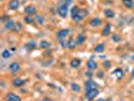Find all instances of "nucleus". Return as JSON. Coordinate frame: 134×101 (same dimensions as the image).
I'll use <instances>...</instances> for the list:
<instances>
[{"mask_svg": "<svg viewBox=\"0 0 134 101\" xmlns=\"http://www.w3.org/2000/svg\"><path fill=\"white\" fill-rule=\"evenodd\" d=\"M36 20H37V22H38L39 24H43V22H44L43 17L40 16V15H37V16H36Z\"/></svg>", "mask_w": 134, "mask_h": 101, "instance_id": "c85d7f7f", "label": "nucleus"}, {"mask_svg": "<svg viewBox=\"0 0 134 101\" xmlns=\"http://www.w3.org/2000/svg\"><path fill=\"white\" fill-rule=\"evenodd\" d=\"M101 23H102V20L100 19L99 17H94V18H92V20H91V22H90L91 26H93V27L100 26V25H101Z\"/></svg>", "mask_w": 134, "mask_h": 101, "instance_id": "1a4fd4ad", "label": "nucleus"}, {"mask_svg": "<svg viewBox=\"0 0 134 101\" xmlns=\"http://www.w3.org/2000/svg\"><path fill=\"white\" fill-rule=\"evenodd\" d=\"M68 12H69V6L65 4V3H62L61 5H59L58 7V13L61 17L63 18H66L67 15H68Z\"/></svg>", "mask_w": 134, "mask_h": 101, "instance_id": "f257e3e1", "label": "nucleus"}, {"mask_svg": "<svg viewBox=\"0 0 134 101\" xmlns=\"http://www.w3.org/2000/svg\"><path fill=\"white\" fill-rule=\"evenodd\" d=\"M14 25H15V22L12 19H9L8 21H6V23H5V28L6 29H12Z\"/></svg>", "mask_w": 134, "mask_h": 101, "instance_id": "2eb2a0df", "label": "nucleus"}, {"mask_svg": "<svg viewBox=\"0 0 134 101\" xmlns=\"http://www.w3.org/2000/svg\"><path fill=\"white\" fill-rule=\"evenodd\" d=\"M8 6H9L10 9L16 10L19 7V1H18V0H10L9 3H8Z\"/></svg>", "mask_w": 134, "mask_h": 101, "instance_id": "0eeeda50", "label": "nucleus"}, {"mask_svg": "<svg viewBox=\"0 0 134 101\" xmlns=\"http://www.w3.org/2000/svg\"><path fill=\"white\" fill-rule=\"evenodd\" d=\"M94 51H95L96 53H102V52L104 51V44H103V43L97 44V46L95 47V49H94Z\"/></svg>", "mask_w": 134, "mask_h": 101, "instance_id": "4be33fe9", "label": "nucleus"}, {"mask_svg": "<svg viewBox=\"0 0 134 101\" xmlns=\"http://www.w3.org/2000/svg\"><path fill=\"white\" fill-rule=\"evenodd\" d=\"M122 1H127V0H122Z\"/></svg>", "mask_w": 134, "mask_h": 101, "instance_id": "e433bc0d", "label": "nucleus"}, {"mask_svg": "<svg viewBox=\"0 0 134 101\" xmlns=\"http://www.w3.org/2000/svg\"><path fill=\"white\" fill-rule=\"evenodd\" d=\"M85 88H86L87 91H89V90H93V89H98L97 84H96L94 81H92V80H88V81H86V83H85Z\"/></svg>", "mask_w": 134, "mask_h": 101, "instance_id": "7ed1b4c3", "label": "nucleus"}, {"mask_svg": "<svg viewBox=\"0 0 134 101\" xmlns=\"http://www.w3.org/2000/svg\"><path fill=\"white\" fill-rule=\"evenodd\" d=\"M86 75H87L88 77H91V76H92V74H91V73H89V72H87V73H86Z\"/></svg>", "mask_w": 134, "mask_h": 101, "instance_id": "f704fd0d", "label": "nucleus"}, {"mask_svg": "<svg viewBox=\"0 0 134 101\" xmlns=\"http://www.w3.org/2000/svg\"><path fill=\"white\" fill-rule=\"evenodd\" d=\"M104 14L108 18H113L115 16V13H114V11L112 9H105L104 10Z\"/></svg>", "mask_w": 134, "mask_h": 101, "instance_id": "f8f14e48", "label": "nucleus"}, {"mask_svg": "<svg viewBox=\"0 0 134 101\" xmlns=\"http://www.w3.org/2000/svg\"><path fill=\"white\" fill-rule=\"evenodd\" d=\"M87 67H88V69H90V70H95L98 67V64L94 60H89L87 62Z\"/></svg>", "mask_w": 134, "mask_h": 101, "instance_id": "9b49d317", "label": "nucleus"}, {"mask_svg": "<svg viewBox=\"0 0 134 101\" xmlns=\"http://www.w3.org/2000/svg\"><path fill=\"white\" fill-rule=\"evenodd\" d=\"M24 12H25L27 15H33V14L36 13V8H35L34 6H32V5H28V6L25 7Z\"/></svg>", "mask_w": 134, "mask_h": 101, "instance_id": "20e7f679", "label": "nucleus"}, {"mask_svg": "<svg viewBox=\"0 0 134 101\" xmlns=\"http://www.w3.org/2000/svg\"><path fill=\"white\" fill-rule=\"evenodd\" d=\"M123 4L126 8H133L134 7V2H133V0H127V1H123Z\"/></svg>", "mask_w": 134, "mask_h": 101, "instance_id": "6ab92c4d", "label": "nucleus"}, {"mask_svg": "<svg viewBox=\"0 0 134 101\" xmlns=\"http://www.w3.org/2000/svg\"><path fill=\"white\" fill-rule=\"evenodd\" d=\"M98 94H99V90H98V89H93V90L87 91L86 94H85V96H86V98H87L88 100H92V99H94Z\"/></svg>", "mask_w": 134, "mask_h": 101, "instance_id": "f03ea898", "label": "nucleus"}, {"mask_svg": "<svg viewBox=\"0 0 134 101\" xmlns=\"http://www.w3.org/2000/svg\"><path fill=\"white\" fill-rule=\"evenodd\" d=\"M50 54H51V52H46V53L43 54V56H50Z\"/></svg>", "mask_w": 134, "mask_h": 101, "instance_id": "72a5a7b5", "label": "nucleus"}, {"mask_svg": "<svg viewBox=\"0 0 134 101\" xmlns=\"http://www.w3.org/2000/svg\"><path fill=\"white\" fill-rule=\"evenodd\" d=\"M69 29H61V30H59L58 31V33H57V38L58 39H60V40H64L67 36H68L69 35Z\"/></svg>", "mask_w": 134, "mask_h": 101, "instance_id": "39448f33", "label": "nucleus"}, {"mask_svg": "<svg viewBox=\"0 0 134 101\" xmlns=\"http://www.w3.org/2000/svg\"><path fill=\"white\" fill-rule=\"evenodd\" d=\"M70 64H71L72 68H78V67L81 65V60L80 59H73Z\"/></svg>", "mask_w": 134, "mask_h": 101, "instance_id": "ddd939ff", "label": "nucleus"}, {"mask_svg": "<svg viewBox=\"0 0 134 101\" xmlns=\"http://www.w3.org/2000/svg\"><path fill=\"white\" fill-rule=\"evenodd\" d=\"M24 21L26 22V23H32V22H33V18L30 15H26V16H24Z\"/></svg>", "mask_w": 134, "mask_h": 101, "instance_id": "cd10ccee", "label": "nucleus"}, {"mask_svg": "<svg viewBox=\"0 0 134 101\" xmlns=\"http://www.w3.org/2000/svg\"><path fill=\"white\" fill-rule=\"evenodd\" d=\"M21 27H22V26H21V23H20V22H17V23H15V25L13 26L12 30L17 32V31H19V30L21 29Z\"/></svg>", "mask_w": 134, "mask_h": 101, "instance_id": "a878e982", "label": "nucleus"}, {"mask_svg": "<svg viewBox=\"0 0 134 101\" xmlns=\"http://www.w3.org/2000/svg\"><path fill=\"white\" fill-rule=\"evenodd\" d=\"M85 40H86V36H84V35H79L76 40L77 44H82L83 42H85Z\"/></svg>", "mask_w": 134, "mask_h": 101, "instance_id": "dca6fc26", "label": "nucleus"}, {"mask_svg": "<svg viewBox=\"0 0 134 101\" xmlns=\"http://www.w3.org/2000/svg\"><path fill=\"white\" fill-rule=\"evenodd\" d=\"M76 47H77V41H75L73 39H71V40L68 41V48H69L70 50H74Z\"/></svg>", "mask_w": 134, "mask_h": 101, "instance_id": "aec40b11", "label": "nucleus"}, {"mask_svg": "<svg viewBox=\"0 0 134 101\" xmlns=\"http://www.w3.org/2000/svg\"><path fill=\"white\" fill-rule=\"evenodd\" d=\"M25 49L28 51V52H30V51H32V50H34L35 49V47H36V43H35V41L34 40H30V41H28V42H26L25 43Z\"/></svg>", "mask_w": 134, "mask_h": 101, "instance_id": "6e6552de", "label": "nucleus"}, {"mask_svg": "<svg viewBox=\"0 0 134 101\" xmlns=\"http://www.w3.org/2000/svg\"><path fill=\"white\" fill-rule=\"evenodd\" d=\"M113 74L115 75V77L117 78V79H121V78L123 77V71H122L121 69H116Z\"/></svg>", "mask_w": 134, "mask_h": 101, "instance_id": "a211bd4d", "label": "nucleus"}, {"mask_svg": "<svg viewBox=\"0 0 134 101\" xmlns=\"http://www.w3.org/2000/svg\"><path fill=\"white\" fill-rule=\"evenodd\" d=\"M8 69L11 71V72H17L20 70V65L16 62H13V63H11L8 67Z\"/></svg>", "mask_w": 134, "mask_h": 101, "instance_id": "423d86ee", "label": "nucleus"}, {"mask_svg": "<svg viewBox=\"0 0 134 101\" xmlns=\"http://www.w3.org/2000/svg\"><path fill=\"white\" fill-rule=\"evenodd\" d=\"M41 101H53L52 99H50V98H43Z\"/></svg>", "mask_w": 134, "mask_h": 101, "instance_id": "473e14b6", "label": "nucleus"}, {"mask_svg": "<svg viewBox=\"0 0 134 101\" xmlns=\"http://www.w3.org/2000/svg\"><path fill=\"white\" fill-rule=\"evenodd\" d=\"M71 88H72V90L75 91V92H80L81 91V87L78 85L77 83H72L71 84Z\"/></svg>", "mask_w": 134, "mask_h": 101, "instance_id": "5701e85b", "label": "nucleus"}, {"mask_svg": "<svg viewBox=\"0 0 134 101\" xmlns=\"http://www.w3.org/2000/svg\"><path fill=\"white\" fill-rule=\"evenodd\" d=\"M110 32H111V25H110V24H107V25L105 26V28L102 30V36L107 37V36L110 35Z\"/></svg>", "mask_w": 134, "mask_h": 101, "instance_id": "4468645a", "label": "nucleus"}, {"mask_svg": "<svg viewBox=\"0 0 134 101\" xmlns=\"http://www.w3.org/2000/svg\"><path fill=\"white\" fill-rule=\"evenodd\" d=\"M63 3H65V4H67V5L69 6L72 3V0H63Z\"/></svg>", "mask_w": 134, "mask_h": 101, "instance_id": "7c9ffc66", "label": "nucleus"}, {"mask_svg": "<svg viewBox=\"0 0 134 101\" xmlns=\"http://www.w3.org/2000/svg\"><path fill=\"white\" fill-rule=\"evenodd\" d=\"M7 101H13L12 99H10V98H7Z\"/></svg>", "mask_w": 134, "mask_h": 101, "instance_id": "c9c22d12", "label": "nucleus"}, {"mask_svg": "<svg viewBox=\"0 0 134 101\" xmlns=\"http://www.w3.org/2000/svg\"><path fill=\"white\" fill-rule=\"evenodd\" d=\"M10 56H11V53L8 50H4L2 52V58L3 59H8V58H10Z\"/></svg>", "mask_w": 134, "mask_h": 101, "instance_id": "393cba45", "label": "nucleus"}, {"mask_svg": "<svg viewBox=\"0 0 134 101\" xmlns=\"http://www.w3.org/2000/svg\"><path fill=\"white\" fill-rule=\"evenodd\" d=\"M98 77H99V78H102V77H103V72H102V71H100V72L98 73Z\"/></svg>", "mask_w": 134, "mask_h": 101, "instance_id": "2f4dec72", "label": "nucleus"}, {"mask_svg": "<svg viewBox=\"0 0 134 101\" xmlns=\"http://www.w3.org/2000/svg\"><path fill=\"white\" fill-rule=\"evenodd\" d=\"M61 46H62L63 48H67V47H68V42L65 41V40H61Z\"/></svg>", "mask_w": 134, "mask_h": 101, "instance_id": "c756f323", "label": "nucleus"}, {"mask_svg": "<svg viewBox=\"0 0 134 101\" xmlns=\"http://www.w3.org/2000/svg\"><path fill=\"white\" fill-rule=\"evenodd\" d=\"M12 84L15 87H20L22 85H24V81L22 80V79H15V80L12 81Z\"/></svg>", "mask_w": 134, "mask_h": 101, "instance_id": "f3484780", "label": "nucleus"}, {"mask_svg": "<svg viewBox=\"0 0 134 101\" xmlns=\"http://www.w3.org/2000/svg\"><path fill=\"white\" fill-rule=\"evenodd\" d=\"M7 98H10V99H12L13 101H20V97L14 93H9L8 94V97Z\"/></svg>", "mask_w": 134, "mask_h": 101, "instance_id": "b1692460", "label": "nucleus"}, {"mask_svg": "<svg viewBox=\"0 0 134 101\" xmlns=\"http://www.w3.org/2000/svg\"><path fill=\"white\" fill-rule=\"evenodd\" d=\"M39 47L41 49H47V48L50 47V42L49 40H41L40 43H39Z\"/></svg>", "mask_w": 134, "mask_h": 101, "instance_id": "412c9836", "label": "nucleus"}, {"mask_svg": "<svg viewBox=\"0 0 134 101\" xmlns=\"http://www.w3.org/2000/svg\"><path fill=\"white\" fill-rule=\"evenodd\" d=\"M79 12H80V8L78 6H73V8L71 9V16H72V18L75 19L78 16V14H79Z\"/></svg>", "mask_w": 134, "mask_h": 101, "instance_id": "9d476101", "label": "nucleus"}, {"mask_svg": "<svg viewBox=\"0 0 134 101\" xmlns=\"http://www.w3.org/2000/svg\"><path fill=\"white\" fill-rule=\"evenodd\" d=\"M99 101H104V100H99Z\"/></svg>", "mask_w": 134, "mask_h": 101, "instance_id": "4c0bfd02", "label": "nucleus"}, {"mask_svg": "<svg viewBox=\"0 0 134 101\" xmlns=\"http://www.w3.org/2000/svg\"><path fill=\"white\" fill-rule=\"evenodd\" d=\"M112 40L115 41V42H119L121 40V37L119 35H117V33H114V35L112 36Z\"/></svg>", "mask_w": 134, "mask_h": 101, "instance_id": "bb28decb", "label": "nucleus"}]
</instances>
